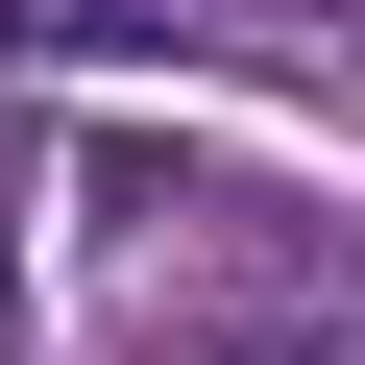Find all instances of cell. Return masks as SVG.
Masks as SVG:
<instances>
[{
	"mask_svg": "<svg viewBox=\"0 0 365 365\" xmlns=\"http://www.w3.org/2000/svg\"><path fill=\"white\" fill-rule=\"evenodd\" d=\"M0 341H25V122H0Z\"/></svg>",
	"mask_w": 365,
	"mask_h": 365,
	"instance_id": "6da1fadb",
	"label": "cell"
}]
</instances>
